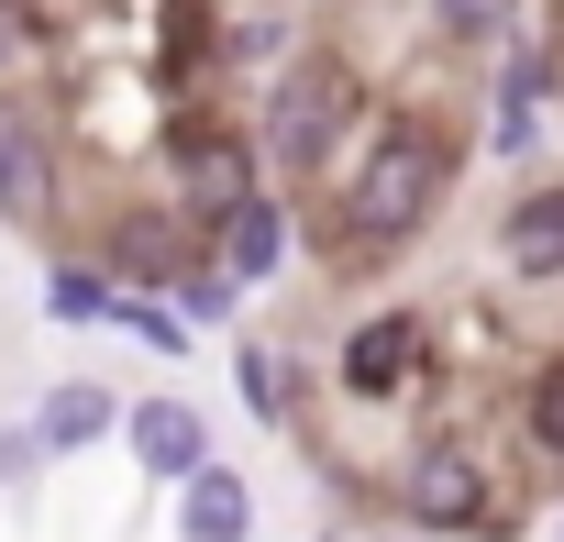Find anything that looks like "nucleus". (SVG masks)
<instances>
[{"instance_id":"1","label":"nucleus","mask_w":564,"mask_h":542,"mask_svg":"<svg viewBox=\"0 0 564 542\" xmlns=\"http://www.w3.org/2000/svg\"><path fill=\"white\" fill-rule=\"evenodd\" d=\"M443 188H454V133H443V122H421V111H399V122H377V133H366L355 177L333 188L322 243H333V254H355V265H377V254H399V243L443 210Z\"/></svg>"},{"instance_id":"2","label":"nucleus","mask_w":564,"mask_h":542,"mask_svg":"<svg viewBox=\"0 0 564 542\" xmlns=\"http://www.w3.org/2000/svg\"><path fill=\"white\" fill-rule=\"evenodd\" d=\"M355 133H377V122H366V78H355V56L311 45V56H289V67H276L265 122H254L265 166H289V177H333Z\"/></svg>"},{"instance_id":"3","label":"nucleus","mask_w":564,"mask_h":542,"mask_svg":"<svg viewBox=\"0 0 564 542\" xmlns=\"http://www.w3.org/2000/svg\"><path fill=\"white\" fill-rule=\"evenodd\" d=\"M388 509H399L410 531H432V542H465V531H498V520H509L498 465H487V443H465V432H421V443L399 454V476H388Z\"/></svg>"},{"instance_id":"4","label":"nucleus","mask_w":564,"mask_h":542,"mask_svg":"<svg viewBox=\"0 0 564 542\" xmlns=\"http://www.w3.org/2000/svg\"><path fill=\"white\" fill-rule=\"evenodd\" d=\"M265 144L254 133H232V122H177V155H166V199H177V221H199V232H221L243 199H265Z\"/></svg>"},{"instance_id":"5","label":"nucleus","mask_w":564,"mask_h":542,"mask_svg":"<svg viewBox=\"0 0 564 542\" xmlns=\"http://www.w3.org/2000/svg\"><path fill=\"white\" fill-rule=\"evenodd\" d=\"M210 254V232L199 221H177V199H155V210H122L111 221V243H100V265L133 289V300H177V278Z\"/></svg>"},{"instance_id":"6","label":"nucleus","mask_w":564,"mask_h":542,"mask_svg":"<svg viewBox=\"0 0 564 542\" xmlns=\"http://www.w3.org/2000/svg\"><path fill=\"white\" fill-rule=\"evenodd\" d=\"M421 366H432V322L421 311H366L344 333V355H333V377L355 399H399V388H421Z\"/></svg>"},{"instance_id":"7","label":"nucleus","mask_w":564,"mask_h":542,"mask_svg":"<svg viewBox=\"0 0 564 542\" xmlns=\"http://www.w3.org/2000/svg\"><path fill=\"white\" fill-rule=\"evenodd\" d=\"M45 210H56V133L23 89H0V221L45 232Z\"/></svg>"},{"instance_id":"8","label":"nucleus","mask_w":564,"mask_h":542,"mask_svg":"<svg viewBox=\"0 0 564 542\" xmlns=\"http://www.w3.org/2000/svg\"><path fill=\"white\" fill-rule=\"evenodd\" d=\"M122 454H133V476L188 487V476L210 465V421H199L177 388H155V399H133V410H122Z\"/></svg>"},{"instance_id":"9","label":"nucleus","mask_w":564,"mask_h":542,"mask_svg":"<svg viewBox=\"0 0 564 542\" xmlns=\"http://www.w3.org/2000/svg\"><path fill=\"white\" fill-rule=\"evenodd\" d=\"M498 265L520 289H553L564 278V177H531L509 210H498Z\"/></svg>"},{"instance_id":"10","label":"nucleus","mask_w":564,"mask_h":542,"mask_svg":"<svg viewBox=\"0 0 564 542\" xmlns=\"http://www.w3.org/2000/svg\"><path fill=\"white\" fill-rule=\"evenodd\" d=\"M34 443H45V465H67V454H100V443H122V399L100 388V377H56L34 410Z\"/></svg>"},{"instance_id":"11","label":"nucleus","mask_w":564,"mask_h":542,"mask_svg":"<svg viewBox=\"0 0 564 542\" xmlns=\"http://www.w3.org/2000/svg\"><path fill=\"white\" fill-rule=\"evenodd\" d=\"M289 243H300V221H289V199H276V188L243 199V210L210 232V254H221V278H232V289H265L276 265H289Z\"/></svg>"},{"instance_id":"12","label":"nucleus","mask_w":564,"mask_h":542,"mask_svg":"<svg viewBox=\"0 0 564 542\" xmlns=\"http://www.w3.org/2000/svg\"><path fill=\"white\" fill-rule=\"evenodd\" d=\"M177 542H254V476L210 454V465L177 487Z\"/></svg>"},{"instance_id":"13","label":"nucleus","mask_w":564,"mask_h":542,"mask_svg":"<svg viewBox=\"0 0 564 542\" xmlns=\"http://www.w3.org/2000/svg\"><path fill=\"white\" fill-rule=\"evenodd\" d=\"M111 311H122V278H111L100 254H56V265H45V322L111 333Z\"/></svg>"},{"instance_id":"14","label":"nucleus","mask_w":564,"mask_h":542,"mask_svg":"<svg viewBox=\"0 0 564 542\" xmlns=\"http://www.w3.org/2000/svg\"><path fill=\"white\" fill-rule=\"evenodd\" d=\"M243 410L276 421V432H300V355L289 344H243Z\"/></svg>"},{"instance_id":"15","label":"nucleus","mask_w":564,"mask_h":542,"mask_svg":"<svg viewBox=\"0 0 564 542\" xmlns=\"http://www.w3.org/2000/svg\"><path fill=\"white\" fill-rule=\"evenodd\" d=\"M531 89H542V67H531V56L509 45V56H498V122H487V155H531V133H542Z\"/></svg>"},{"instance_id":"16","label":"nucleus","mask_w":564,"mask_h":542,"mask_svg":"<svg viewBox=\"0 0 564 542\" xmlns=\"http://www.w3.org/2000/svg\"><path fill=\"white\" fill-rule=\"evenodd\" d=\"M443 12V45H465V56H509L520 45V0H432Z\"/></svg>"},{"instance_id":"17","label":"nucleus","mask_w":564,"mask_h":542,"mask_svg":"<svg viewBox=\"0 0 564 542\" xmlns=\"http://www.w3.org/2000/svg\"><path fill=\"white\" fill-rule=\"evenodd\" d=\"M520 432H531V454H542V465H564V355H542V366H531V388H520Z\"/></svg>"},{"instance_id":"18","label":"nucleus","mask_w":564,"mask_h":542,"mask_svg":"<svg viewBox=\"0 0 564 542\" xmlns=\"http://www.w3.org/2000/svg\"><path fill=\"white\" fill-rule=\"evenodd\" d=\"M111 333H133V344H155V355H188V322H177L166 300H133V289H122V311H111Z\"/></svg>"},{"instance_id":"19","label":"nucleus","mask_w":564,"mask_h":542,"mask_svg":"<svg viewBox=\"0 0 564 542\" xmlns=\"http://www.w3.org/2000/svg\"><path fill=\"white\" fill-rule=\"evenodd\" d=\"M23 56H34V0H0V89H12Z\"/></svg>"},{"instance_id":"20","label":"nucleus","mask_w":564,"mask_h":542,"mask_svg":"<svg viewBox=\"0 0 564 542\" xmlns=\"http://www.w3.org/2000/svg\"><path fill=\"white\" fill-rule=\"evenodd\" d=\"M34 465H45V443H34V421H12L0 432V487H34Z\"/></svg>"},{"instance_id":"21","label":"nucleus","mask_w":564,"mask_h":542,"mask_svg":"<svg viewBox=\"0 0 564 542\" xmlns=\"http://www.w3.org/2000/svg\"><path fill=\"white\" fill-rule=\"evenodd\" d=\"M553 542H564V509H553Z\"/></svg>"}]
</instances>
